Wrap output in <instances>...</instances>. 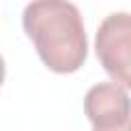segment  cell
Segmentation results:
<instances>
[{
  "label": "cell",
  "mask_w": 131,
  "mask_h": 131,
  "mask_svg": "<svg viewBox=\"0 0 131 131\" xmlns=\"http://www.w3.org/2000/svg\"><path fill=\"white\" fill-rule=\"evenodd\" d=\"M84 115L92 123V129H104L129 123L127 90L115 82L94 84L84 96Z\"/></svg>",
  "instance_id": "cell-3"
},
{
  "label": "cell",
  "mask_w": 131,
  "mask_h": 131,
  "mask_svg": "<svg viewBox=\"0 0 131 131\" xmlns=\"http://www.w3.org/2000/svg\"><path fill=\"white\" fill-rule=\"evenodd\" d=\"M4 76H6V66H4V57L0 55V86L4 82Z\"/></svg>",
  "instance_id": "cell-5"
},
{
  "label": "cell",
  "mask_w": 131,
  "mask_h": 131,
  "mask_svg": "<svg viewBox=\"0 0 131 131\" xmlns=\"http://www.w3.org/2000/svg\"><path fill=\"white\" fill-rule=\"evenodd\" d=\"M94 45L104 72L127 90L131 86V16L127 12L108 14L96 31Z\"/></svg>",
  "instance_id": "cell-2"
},
{
  "label": "cell",
  "mask_w": 131,
  "mask_h": 131,
  "mask_svg": "<svg viewBox=\"0 0 131 131\" xmlns=\"http://www.w3.org/2000/svg\"><path fill=\"white\" fill-rule=\"evenodd\" d=\"M23 29L39 59L55 74L78 72L88 57L82 14L70 0H33L23 10Z\"/></svg>",
  "instance_id": "cell-1"
},
{
  "label": "cell",
  "mask_w": 131,
  "mask_h": 131,
  "mask_svg": "<svg viewBox=\"0 0 131 131\" xmlns=\"http://www.w3.org/2000/svg\"><path fill=\"white\" fill-rule=\"evenodd\" d=\"M92 131H131L129 123L125 125H117V127H104V129H92Z\"/></svg>",
  "instance_id": "cell-4"
}]
</instances>
